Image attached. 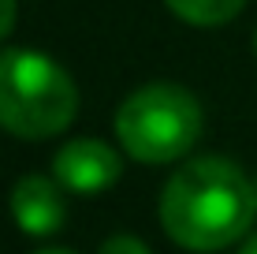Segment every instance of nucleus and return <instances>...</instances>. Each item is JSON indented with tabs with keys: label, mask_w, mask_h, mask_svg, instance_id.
<instances>
[{
	"label": "nucleus",
	"mask_w": 257,
	"mask_h": 254,
	"mask_svg": "<svg viewBox=\"0 0 257 254\" xmlns=\"http://www.w3.org/2000/svg\"><path fill=\"white\" fill-rule=\"evenodd\" d=\"M257 217L253 180L235 161L224 157H194L161 195V224L183 250L212 254L238 243Z\"/></svg>",
	"instance_id": "obj_1"
},
{
	"label": "nucleus",
	"mask_w": 257,
	"mask_h": 254,
	"mask_svg": "<svg viewBox=\"0 0 257 254\" xmlns=\"http://www.w3.org/2000/svg\"><path fill=\"white\" fill-rule=\"evenodd\" d=\"M78 90L56 60L34 49L0 52V127L15 138H52L71 127Z\"/></svg>",
	"instance_id": "obj_2"
},
{
	"label": "nucleus",
	"mask_w": 257,
	"mask_h": 254,
	"mask_svg": "<svg viewBox=\"0 0 257 254\" xmlns=\"http://www.w3.org/2000/svg\"><path fill=\"white\" fill-rule=\"evenodd\" d=\"M116 135L123 150L142 164L179 161L201 138V105L183 86L149 82L119 105Z\"/></svg>",
	"instance_id": "obj_3"
},
{
	"label": "nucleus",
	"mask_w": 257,
	"mask_h": 254,
	"mask_svg": "<svg viewBox=\"0 0 257 254\" xmlns=\"http://www.w3.org/2000/svg\"><path fill=\"white\" fill-rule=\"evenodd\" d=\"M119 172H123L119 153L101 138H75L52 157V176L60 180L64 191H75V195L108 191L119 180Z\"/></svg>",
	"instance_id": "obj_4"
},
{
	"label": "nucleus",
	"mask_w": 257,
	"mask_h": 254,
	"mask_svg": "<svg viewBox=\"0 0 257 254\" xmlns=\"http://www.w3.org/2000/svg\"><path fill=\"white\" fill-rule=\"evenodd\" d=\"M8 206H12L15 224H19L26 235H52V232L64 228V221H67L60 180H45V176H38V172H30V176H23L15 183Z\"/></svg>",
	"instance_id": "obj_5"
},
{
	"label": "nucleus",
	"mask_w": 257,
	"mask_h": 254,
	"mask_svg": "<svg viewBox=\"0 0 257 254\" xmlns=\"http://www.w3.org/2000/svg\"><path fill=\"white\" fill-rule=\"evenodd\" d=\"M164 4L190 26H220L231 23L246 0H164Z\"/></svg>",
	"instance_id": "obj_6"
},
{
	"label": "nucleus",
	"mask_w": 257,
	"mask_h": 254,
	"mask_svg": "<svg viewBox=\"0 0 257 254\" xmlns=\"http://www.w3.org/2000/svg\"><path fill=\"white\" fill-rule=\"evenodd\" d=\"M97 254H153V250H149L138 235H112V239L101 243Z\"/></svg>",
	"instance_id": "obj_7"
},
{
	"label": "nucleus",
	"mask_w": 257,
	"mask_h": 254,
	"mask_svg": "<svg viewBox=\"0 0 257 254\" xmlns=\"http://www.w3.org/2000/svg\"><path fill=\"white\" fill-rule=\"evenodd\" d=\"M15 12H19V4H15V0H0V41L12 34V26H15Z\"/></svg>",
	"instance_id": "obj_8"
},
{
	"label": "nucleus",
	"mask_w": 257,
	"mask_h": 254,
	"mask_svg": "<svg viewBox=\"0 0 257 254\" xmlns=\"http://www.w3.org/2000/svg\"><path fill=\"white\" fill-rule=\"evenodd\" d=\"M238 254H257V232L250 235V239H246L242 243V250H238Z\"/></svg>",
	"instance_id": "obj_9"
},
{
	"label": "nucleus",
	"mask_w": 257,
	"mask_h": 254,
	"mask_svg": "<svg viewBox=\"0 0 257 254\" xmlns=\"http://www.w3.org/2000/svg\"><path fill=\"white\" fill-rule=\"evenodd\" d=\"M38 254H71V250H60V247H49V250H38Z\"/></svg>",
	"instance_id": "obj_10"
},
{
	"label": "nucleus",
	"mask_w": 257,
	"mask_h": 254,
	"mask_svg": "<svg viewBox=\"0 0 257 254\" xmlns=\"http://www.w3.org/2000/svg\"><path fill=\"white\" fill-rule=\"evenodd\" d=\"M253 195H257V176H253Z\"/></svg>",
	"instance_id": "obj_11"
},
{
	"label": "nucleus",
	"mask_w": 257,
	"mask_h": 254,
	"mask_svg": "<svg viewBox=\"0 0 257 254\" xmlns=\"http://www.w3.org/2000/svg\"><path fill=\"white\" fill-rule=\"evenodd\" d=\"M253 52H257V34H253Z\"/></svg>",
	"instance_id": "obj_12"
}]
</instances>
